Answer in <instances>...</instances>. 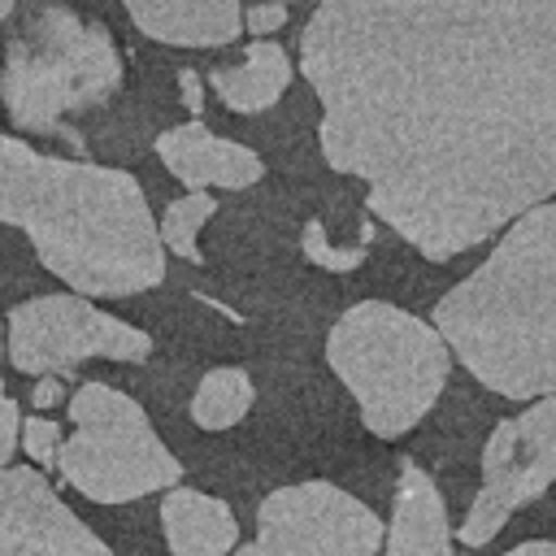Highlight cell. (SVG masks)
Returning <instances> with one entry per match:
<instances>
[{"label":"cell","mask_w":556,"mask_h":556,"mask_svg":"<svg viewBox=\"0 0 556 556\" xmlns=\"http://www.w3.org/2000/svg\"><path fill=\"white\" fill-rule=\"evenodd\" d=\"M61 400H65V378L39 374V382H35V391H30V404H35V408H56Z\"/></svg>","instance_id":"cell-22"},{"label":"cell","mask_w":556,"mask_h":556,"mask_svg":"<svg viewBox=\"0 0 556 556\" xmlns=\"http://www.w3.org/2000/svg\"><path fill=\"white\" fill-rule=\"evenodd\" d=\"M122 9L148 39L174 48H222L243 30L239 0H122Z\"/></svg>","instance_id":"cell-13"},{"label":"cell","mask_w":556,"mask_h":556,"mask_svg":"<svg viewBox=\"0 0 556 556\" xmlns=\"http://www.w3.org/2000/svg\"><path fill=\"white\" fill-rule=\"evenodd\" d=\"M213 213H217V200H213L208 191H187V195L169 200L165 213H161V222H156L165 252H174V256L200 265V261H204V256H200V230L208 226Z\"/></svg>","instance_id":"cell-17"},{"label":"cell","mask_w":556,"mask_h":556,"mask_svg":"<svg viewBox=\"0 0 556 556\" xmlns=\"http://www.w3.org/2000/svg\"><path fill=\"white\" fill-rule=\"evenodd\" d=\"M161 530L174 556H230L239 543V521L230 504L182 482L161 495Z\"/></svg>","instance_id":"cell-14"},{"label":"cell","mask_w":556,"mask_h":556,"mask_svg":"<svg viewBox=\"0 0 556 556\" xmlns=\"http://www.w3.org/2000/svg\"><path fill=\"white\" fill-rule=\"evenodd\" d=\"M382 517L334 482L278 486L256 508V539L235 556H378Z\"/></svg>","instance_id":"cell-9"},{"label":"cell","mask_w":556,"mask_h":556,"mask_svg":"<svg viewBox=\"0 0 556 556\" xmlns=\"http://www.w3.org/2000/svg\"><path fill=\"white\" fill-rule=\"evenodd\" d=\"M282 22H287V4L282 0H265V4L243 9V26L252 35H274V30H282Z\"/></svg>","instance_id":"cell-21"},{"label":"cell","mask_w":556,"mask_h":556,"mask_svg":"<svg viewBox=\"0 0 556 556\" xmlns=\"http://www.w3.org/2000/svg\"><path fill=\"white\" fill-rule=\"evenodd\" d=\"M387 556H452V526L447 504L434 486V478L413 460L400 456L391 521H387Z\"/></svg>","instance_id":"cell-12"},{"label":"cell","mask_w":556,"mask_h":556,"mask_svg":"<svg viewBox=\"0 0 556 556\" xmlns=\"http://www.w3.org/2000/svg\"><path fill=\"white\" fill-rule=\"evenodd\" d=\"M0 226L22 230L39 265L78 295L126 300L165 282L161 226L126 169L0 135Z\"/></svg>","instance_id":"cell-2"},{"label":"cell","mask_w":556,"mask_h":556,"mask_svg":"<svg viewBox=\"0 0 556 556\" xmlns=\"http://www.w3.org/2000/svg\"><path fill=\"white\" fill-rule=\"evenodd\" d=\"M556 482V391L539 395L526 413L504 417L482 443V482L460 521V543L482 547L491 543L504 521L547 495Z\"/></svg>","instance_id":"cell-8"},{"label":"cell","mask_w":556,"mask_h":556,"mask_svg":"<svg viewBox=\"0 0 556 556\" xmlns=\"http://www.w3.org/2000/svg\"><path fill=\"white\" fill-rule=\"evenodd\" d=\"M13 4H17V0H0V22H4L9 13H13Z\"/></svg>","instance_id":"cell-25"},{"label":"cell","mask_w":556,"mask_h":556,"mask_svg":"<svg viewBox=\"0 0 556 556\" xmlns=\"http://www.w3.org/2000/svg\"><path fill=\"white\" fill-rule=\"evenodd\" d=\"M122 78V52L100 22L70 4H43L4 43L0 104L17 130L56 135L65 117L109 104Z\"/></svg>","instance_id":"cell-5"},{"label":"cell","mask_w":556,"mask_h":556,"mask_svg":"<svg viewBox=\"0 0 556 556\" xmlns=\"http://www.w3.org/2000/svg\"><path fill=\"white\" fill-rule=\"evenodd\" d=\"M0 556H113L39 465H0Z\"/></svg>","instance_id":"cell-10"},{"label":"cell","mask_w":556,"mask_h":556,"mask_svg":"<svg viewBox=\"0 0 556 556\" xmlns=\"http://www.w3.org/2000/svg\"><path fill=\"white\" fill-rule=\"evenodd\" d=\"M152 356V334L96 308L91 295L56 291L30 295L9 308L4 317V361L26 374H56L74 378L83 361H117L139 365Z\"/></svg>","instance_id":"cell-7"},{"label":"cell","mask_w":556,"mask_h":556,"mask_svg":"<svg viewBox=\"0 0 556 556\" xmlns=\"http://www.w3.org/2000/svg\"><path fill=\"white\" fill-rule=\"evenodd\" d=\"M0 365H4V321H0ZM17 434H22V413H17V400L9 395L4 374H0V465L13 460V452H17Z\"/></svg>","instance_id":"cell-20"},{"label":"cell","mask_w":556,"mask_h":556,"mask_svg":"<svg viewBox=\"0 0 556 556\" xmlns=\"http://www.w3.org/2000/svg\"><path fill=\"white\" fill-rule=\"evenodd\" d=\"M300 70L326 165L426 261L556 195V0H321Z\"/></svg>","instance_id":"cell-1"},{"label":"cell","mask_w":556,"mask_h":556,"mask_svg":"<svg viewBox=\"0 0 556 556\" xmlns=\"http://www.w3.org/2000/svg\"><path fill=\"white\" fill-rule=\"evenodd\" d=\"M282 4H295V0H282Z\"/></svg>","instance_id":"cell-26"},{"label":"cell","mask_w":556,"mask_h":556,"mask_svg":"<svg viewBox=\"0 0 556 556\" xmlns=\"http://www.w3.org/2000/svg\"><path fill=\"white\" fill-rule=\"evenodd\" d=\"M291 83V61L278 43L269 39H256L239 65H217L208 70V87L217 91V100L230 109V113H265L282 100Z\"/></svg>","instance_id":"cell-15"},{"label":"cell","mask_w":556,"mask_h":556,"mask_svg":"<svg viewBox=\"0 0 556 556\" xmlns=\"http://www.w3.org/2000/svg\"><path fill=\"white\" fill-rule=\"evenodd\" d=\"M434 326L486 391H556V200L508 222L486 261L434 304Z\"/></svg>","instance_id":"cell-3"},{"label":"cell","mask_w":556,"mask_h":556,"mask_svg":"<svg viewBox=\"0 0 556 556\" xmlns=\"http://www.w3.org/2000/svg\"><path fill=\"white\" fill-rule=\"evenodd\" d=\"M369 239H374V226H365L361 239H356L352 248H339V243L326 239V226H321L317 217L304 222V256H308L313 265L330 269V274H348V269H356V265L365 261V252H369Z\"/></svg>","instance_id":"cell-18"},{"label":"cell","mask_w":556,"mask_h":556,"mask_svg":"<svg viewBox=\"0 0 556 556\" xmlns=\"http://www.w3.org/2000/svg\"><path fill=\"white\" fill-rule=\"evenodd\" d=\"M326 361L378 439L408 434L443 395L452 348L439 326L387 300L352 304L326 334Z\"/></svg>","instance_id":"cell-4"},{"label":"cell","mask_w":556,"mask_h":556,"mask_svg":"<svg viewBox=\"0 0 556 556\" xmlns=\"http://www.w3.org/2000/svg\"><path fill=\"white\" fill-rule=\"evenodd\" d=\"M156 156L187 191H208V187L243 191V187L261 182V174H265V161L252 148L213 135L204 122H182V126L161 130Z\"/></svg>","instance_id":"cell-11"},{"label":"cell","mask_w":556,"mask_h":556,"mask_svg":"<svg viewBox=\"0 0 556 556\" xmlns=\"http://www.w3.org/2000/svg\"><path fill=\"white\" fill-rule=\"evenodd\" d=\"M61 443H65V430H61V421H56V417H43V408H39V413H30V417H22L17 447L30 456V465H39V469H56Z\"/></svg>","instance_id":"cell-19"},{"label":"cell","mask_w":556,"mask_h":556,"mask_svg":"<svg viewBox=\"0 0 556 556\" xmlns=\"http://www.w3.org/2000/svg\"><path fill=\"white\" fill-rule=\"evenodd\" d=\"M252 400H256V387L243 369H235V365L208 369L191 395V421L200 430H230L248 417Z\"/></svg>","instance_id":"cell-16"},{"label":"cell","mask_w":556,"mask_h":556,"mask_svg":"<svg viewBox=\"0 0 556 556\" xmlns=\"http://www.w3.org/2000/svg\"><path fill=\"white\" fill-rule=\"evenodd\" d=\"M178 83H182V104H187L191 113H200V100H204V91H200V74H195V70H182Z\"/></svg>","instance_id":"cell-23"},{"label":"cell","mask_w":556,"mask_h":556,"mask_svg":"<svg viewBox=\"0 0 556 556\" xmlns=\"http://www.w3.org/2000/svg\"><path fill=\"white\" fill-rule=\"evenodd\" d=\"M504 556H556V543L534 539V543H517V547H513V552H504Z\"/></svg>","instance_id":"cell-24"},{"label":"cell","mask_w":556,"mask_h":556,"mask_svg":"<svg viewBox=\"0 0 556 556\" xmlns=\"http://www.w3.org/2000/svg\"><path fill=\"white\" fill-rule=\"evenodd\" d=\"M65 408L74 430L61 443L56 473L91 504H130L182 482V460L165 447L135 395L87 378Z\"/></svg>","instance_id":"cell-6"}]
</instances>
